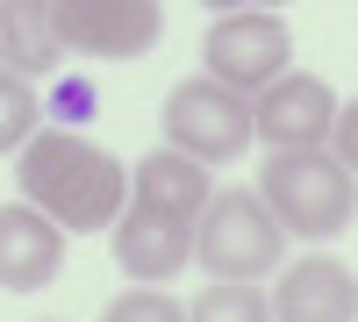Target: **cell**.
Instances as JSON below:
<instances>
[{"label":"cell","instance_id":"12","mask_svg":"<svg viewBox=\"0 0 358 322\" xmlns=\"http://www.w3.org/2000/svg\"><path fill=\"white\" fill-rule=\"evenodd\" d=\"M136 200H151V208L179 215V222H201V208L215 200V186H208V172L194 158L179 151H143L136 158Z\"/></svg>","mask_w":358,"mask_h":322},{"label":"cell","instance_id":"9","mask_svg":"<svg viewBox=\"0 0 358 322\" xmlns=\"http://www.w3.org/2000/svg\"><path fill=\"white\" fill-rule=\"evenodd\" d=\"M273 322H358V279L344 258H294L280 272Z\"/></svg>","mask_w":358,"mask_h":322},{"label":"cell","instance_id":"4","mask_svg":"<svg viewBox=\"0 0 358 322\" xmlns=\"http://www.w3.org/2000/svg\"><path fill=\"white\" fill-rule=\"evenodd\" d=\"M165 143L194 165H222V158H244L251 136V108L244 94H229L215 79H179L165 94Z\"/></svg>","mask_w":358,"mask_h":322},{"label":"cell","instance_id":"8","mask_svg":"<svg viewBox=\"0 0 358 322\" xmlns=\"http://www.w3.org/2000/svg\"><path fill=\"white\" fill-rule=\"evenodd\" d=\"M115 265H122L129 279H172L194 265V222H179L165 208H151V200H136V208L115 222Z\"/></svg>","mask_w":358,"mask_h":322},{"label":"cell","instance_id":"3","mask_svg":"<svg viewBox=\"0 0 358 322\" xmlns=\"http://www.w3.org/2000/svg\"><path fill=\"white\" fill-rule=\"evenodd\" d=\"M287 258V229L258 200V186H215V200L194 222V265H208L222 286H251Z\"/></svg>","mask_w":358,"mask_h":322},{"label":"cell","instance_id":"16","mask_svg":"<svg viewBox=\"0 0 358 322\" xmlns=\"http://www.w3.org/2000/svg\"><path fill=\"white\" fill-rule=\"evenodd\" d=\"M330 158L358 180V101H344L337 108V129H330Z\"/></svg>","mask_w":358,"mask_h":322},{"label":"cell","instance_id":"11","mask_svg":"<svg viewBox=\"0 0 358 322\" xmlns=\"http://www.w3.org/2000/svg\"><path fill=\"white\" fill-rule=\"evenodd\" d=\"M65 36H57V15L43 0H0V72H15L22 86L57 72Z\"/></svg>","mask_w":358,"mask_h":322},{"label":"cell","instance_id":"7","mask_svg":"<svg viewBox=\"0 0 358 322\" xmlns=\"http://www.w3.org/2000/svg\"><path fill=\"white\" fill-rule=\"evenodd\" d=\"M50 15H57V36L86 57H143L165 36V15L151 0H57Z\"/></svg>","mask_w":358,"mask_h":322},{"label":"cell","instance_id":"5","mask_svg":"<svg viewBox=\"0 0 358 322\" xmlns=\"http://www.w3.org/2000/svg\"><path fill=\"white\" fill-rule=\"evenodd\" d=\"M201 57H208V79L215 86H280L287 79V57H294V36H287V22L280 15H265V8H222L215 15V29H208V43H201Z\"/></svg>","mask_w":358,"mask_h":322},{"label":"cell","instance_id":"10","mask_svg":"<svg viewBox=\"0 0 358 322\" xmlns=\"http://www.w3.org/2000/svg\"><path fill=\"white\" fill-rule=\"evenodd\" d=\"M65 265V229L36 208H0V286L8 294H36Z\"/></svg>","mask_w":358,"mask_h":322},{"label":"cell","instance_id":"13","mask_svg":"<svg viewBox=\"0 0 358 322\" xmlns=\"http://www.w3.org/2000/svg\"><path fill=\"white\" fill-rule=\"evenodd\" d=\"M43 108H36V86H22L15 72H0V151H29V136H36Z\"/></svg>","mask_w":358,"mask_h":322},{"label":"cell","instance_id":"14","mask_svg":"<svg viewBox=\"0 0 358 322\" xmlns=\"http://www.w3.org/2000/svg\"><path fill=\"white\" fill-rule=\"evenodd\" d=\"M187 322H273V301L258 294V286H208V294L187 308Z\"/></svg>","mask_w":358,"mask_h":322},{"label":"cell","instance_id":"2","mask_svg":"<svg viewBox=\"0 0 358 322\" xmlns=\"http://www.w3.org/2000/svg\"><path fill=\"white\" fill-rule=\"evenodd\" d=\"M258 200L273 208V222L287 229V237L330 244V237H344L351 215H358V180L330 151H287V158H265Z\"/></svg>","mask_w":358,"mask_h":322},{"label":"cell","instance_id":"6","mask_svg":"<svg viewBox=\"0 0 358 322\" xmlns=\"http://www.w3.org/2000/svg\"><path fill=\"white\" fill-rule=\"evenodd\" d=\"M330 129H337V94H330L315 72H287L280 86H265V94L251 101V136H258L273 158H287V151H322Z\"/></svg>","mask_w":358,"mask_h":322},{"label":"cell","instance_id":"1","mask_svg":"<svg viewBox=\"0 0 358 322\" xmlns=\"http://www.w3.org/2000/svg\"><path fill=\"white\" fill-rule=\"evenodd\" d=\"M22 172V193L29 208L50 215L65 237H94V229L122 222V200H129V172L115 151H101L94 136L79 129H36L29 151L15 158Z\"/></svg>","mask_w":358,"mask_h":322},{"label":"cell","instance_id":"15","mask_svg":"<svg viewBox=\"0 0 358 322\" xmlns=\"http://www.w3.org/2000/svg\"><path fill=\"white\" fill-rule=\"evenodd\" d=\"M101 322H187V308L172 294H158V286H136V294H115L101 308Z\"/></svg>","mask_w":358,"mask_h":322}]
</instances>
